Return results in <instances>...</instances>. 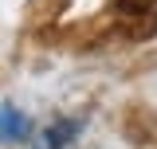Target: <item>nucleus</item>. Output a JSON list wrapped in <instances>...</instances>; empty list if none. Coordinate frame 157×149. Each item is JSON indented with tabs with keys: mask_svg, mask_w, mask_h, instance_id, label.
I'll return each instance as SVG.
<instances>
[{
	"mask_svg": "<svg viewBox=\"0 0 157 149\" xmlns=\"http://www.w3.org/2000/svg\"><path fill=\"white\" fill-rule=\"evenodd\" d=\"M78 133H82V126H78L75 118H55V122H47V126L32 137L28 149H75Z\"/></svg>",
	"mask_w": 157,
	"mask_h": 149,
	"instance_id": "1",
	"label": "nucleus"
},
{
	"mask_svg": "<svg viewBox=\"0 0 157 149\" xmlns=\"http://www.w3.org/2000/svg\"><path fill=\"white\" fill-rule=\"evenodd\" d=\"M24 133H28V114L16 106H0V145L20 141Z\"/></svg>",
	"mask_w": 157,
	"mask_h": 149,
	"instance_id": "2",
	"label": "nucleus"
}]
</instances>
